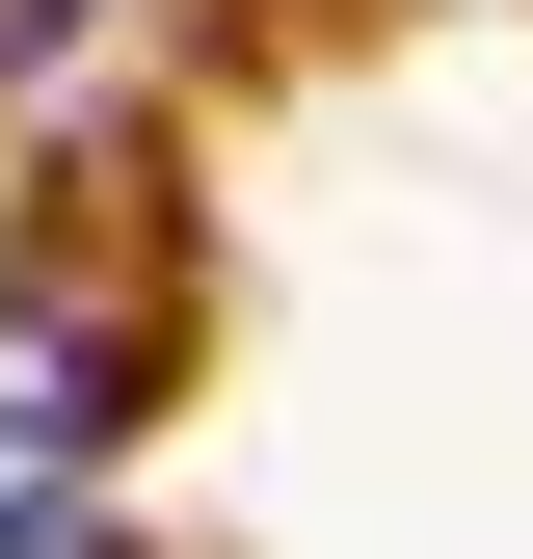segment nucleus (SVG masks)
Segmentation results:
<instances>
[{"instance_id":"nucleus-1","label":"nucleus","mask_w":533,"mask_h":559,"mask_svg":"<svg viewBox=\"0 0 533 559\" xmlns=\"http://www.w3.org/2000/svg\"><path fill=\"white\" fill-rule=\"evenodd\" d=\"M107 427H133V346L54 294V266H0V533H54V507H81Z\"/></svg>"},{"instance_id":"nucleus-2","label":"nucleus","mask_w":533,"mask_h":559,"mask_svg":"<svg viewBox=\"0 0 533 559\" xmlns=\"http://www.w3.org/2000/svg\"><path fill=\"white\" fill-rule=\"evenodd\" d=\"M107 27V0H0V81H54V53H81Z\"/></svg>"}]
</instances>
